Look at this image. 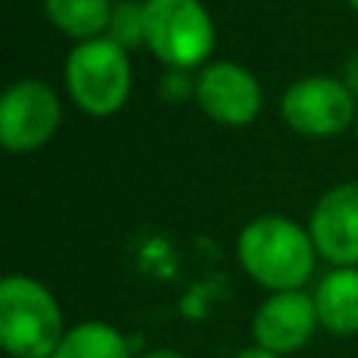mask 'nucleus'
I'll use <instances>...</instances> for the list:
<instances>
[{"instance_id": "nucleus-16", "label": "nucleus", "mask_w": 358, "mask_h": 358, "mask_svg": "<svg viewBox=\"0 0 358 358\" xmlns=\"http://www.w3.org/2000/svg\"><path fill=\"white\" fill-rule=\"evenodd\" d=\"M142 358H185V355H179L176 349H151V352H145Z\"/></svg>"}, {"instance_id": "nucleus-10", "label": "nucleus", "mask_w": 358, "mask_h": 358, "mask_svg": "<svg viewBox=\"0 0 358 358\" xmlns=\"http://www.w3.org/2000/svg\"><path fill=\"white\" fill-rule=\"evenodd\" d=\"M315 305L321 327L334 336L358 334V267H334L317 283Z\"/></svg>"}, {"instance_id": "nucleus-14", "label": "nucleus", "mask_w": 358, "mask_h": 358, "mask_svg": "<svg viewBox=\"0 0 358 358\" xmlns=\"http://www.w3.org/2000/svg\"><path fill=\"white\" fill-rule=\"evenodd\" d=\"M340 79L346 82V88L358 98V50L349 57L346 63H343V76H340Z\"/></svg>"}, {"instance_id": "nucleus-8", "label": "nucleus", "mask_w": 358, "mask_h": 358, "mask_svg": "<svg viewBox=\"0 0 358 358\" xmlns=\"http://www.w3.org/2000/svg\"><path fill=\"white\" fill-rule=\"evenodd\" d=\"M317 327L321 317H317L315 296H308L305 289L271 292L252 317L255 343L277 355H292L308 346Z\"/></svg>"}, {"instance_id": "nucleus-9", "label": "nucleus", "mask_w": 358, "mask_h": 358, "mask_svg": "<svg viewBox=\"0 0 358 358\" xmlns=\"http://www.w3.org/2000/svg\"><path fill=\"white\" fill-rule=\"evenodd\" d=\"M308 233L334 267H358V182H340L317 198Z\"/></svg>"}, {"instance_id": "nucleus-2", "label": "nucleus", "mask_w": 358, "mask_h": 358, "mask_svg": "<svg viewBox=\"0 0 358 358\" xmlns=\"http://www.w3.org/2000/svg\"><path fill=\"white\" fill-rule=\"evenodd\" d=\"M66 336L57 296L35 277L10 273L0 283V346L10 358H54Z\"/></svg>"}, {"instance_id": "nucleus-18", "label": "nucleus", "mask_w": 358, "mask_h": 358, "mask_svg": "<svg viewBox=\"0 0 358 358\" xmlns=\"http://www.w3.org/2000/svg\"><path fill=\"white\" fill-rule=\"evenodd\" d=\"M355 136H358V120H355Z\"/></svg>"}, {"instance_id": "nucleus-1", "label": "nucleus", "mask_w": 358, "mask_h": 358, "mask_svg": "<svg viewBox=\"0 0 358 358\" xmlns=\"http://www.w3.org/2000/svg\"><path fill=\"white\" fill-rule=\"evenodd\" d=\"M239 264L258 286L271 292L302 289L317 264V245L302 223L280 214L255 217L236 239Z\"/></svg>"}, {"instance_id": "nucleus-11", "label": "nucleus", "mask_w": 358, "mask_h": 358, "mask_svg": "<svg viewBox=\"0 0 358 358\" xmlns=\"http://www.w3.org/2000/svg\"><path fill=\"white\" fill-rule=\"evenodd\" d=\"M110 10L113 0H44V16L50 19V25L73 38L76 44L104 38L110 25Z\"/></svg>"}, {"instance_id": "nucleus-17", "label": "nucleus", "mask_w": 358, "mask_h": 358, "mask_svg": "<svg viewBox=\"0 0 358 358\" xmlns=\"http://www.w3.org/2000/svg\"><path fill=\"white\" fill-rule=\"evenodd\" d=\"M346 3H349V6H352V10H355V13H358V0H346Z\"/></svg>"}, {"instance_id": "nucleus-3", "label": "nucleus", "mask_w": 358, "mask_h": 358, "mask_svg": "<svg viewBox=\"0 0 358 358\" xmlns=\"http://www.w3.org/2000/svg\"><path fill=\"white\" fill-rule=\"evenodd\" d=\"M69 98L88 117H113L126 107L132 94V63L129 50L113 38L79 41L63 66Z\"/></svg>"}, {"instance_id": "nucleus-13", "label": "nucleus", "mask_w": 358, "mask_h": 358, "mask_svg": "<svg viewBox=\"0 0 358 358\" xmlns=\"http://www.w3.org/2000/svg\"><path fill=\"white\" fill-rule=\"evenodd\" d=\"M107 38L126 50H136L145 44V0H113Z\"/></svg>"}, {"instance_id": "nucleus-6", "label": "nucleus", "mask_w": 358, "mask_h": 358, "mask_svg": "<svg viewBox=\"0 0 358 358\" xmlns=\"http://www.w3.org/2000/svg\"><path fill=\"white\" fill-rule=\"evenodd\" d=\"M63 107L44 79H19L0 98V145L10 155H29L54 138Z\"/></svg>"}, {"instance_id": "nucleus-12", "label": "nucleus", "mask_w": 358, "mask_h": 358, "mask_svg": "<svg viewBox=\"0 0 358 358\" xmlns=\"http://www.w3.org/2000/svg\"><path fill=\"white\" fill-rule=\"evenodd\" d=\"M54 358H132L129 343L113 324L85 321L66 330Z\"/></svg>"}, {"instance_id": "nucleus-4", "label": "nucleus", "mask_w": 358, "mask_h": 358, "mask_svg": "<svg viewBox=\"0 0 358 358\" xmlns=\"http://www.w3.org/2000/svg\"><path fill=\"white\" fill-rule=\"evenodd\" d=\"M214 41V19L201 0H145V48L170 69L208 66Z\"/></svg>"}, {"instance_id": "nucleus-15", "label": "nucleus", "mask_w": 358, "mask_h": 358, "mask_svg": "<svg viewBox=\"0 0 358 358\" xmlns=\"http://www.w3.org/2000/svg\"><path fill=\"white\" fill-rule=\"evenodd\" d=\"M236 358H280L277 352H271V349H264V346H258V343H255V346H248V349H242L239 355Z\"/></svg>"}, {"instance_id": "nucleus-7", "label": "nucleus", "mask_w": 358, "mask_h": 358, "mask_svg": "<svg viewBox=\"0 0 358 358\" xmlns=\"http://www.w3.org/2000/svg\"><path fill=\"white\" fill-rule=\"evenodd\" d=\"M195 101L214 123L248 126L264 107V92L252 69L242 63L217 60L201 66V73L195 76Z\"/></svg>"}, {"instance_id": "nucleus-5", "label": "nucleus", "mask_w": 358, "mask_h": 358, "mask_svg": "<svg viewBox=\"0 0 358 358\" xmlns=\"http://www.w3.org/2000/svg\"><path fill=\"white\" fill-rule=\"evenodd\" d=\"M286 126L308 138L343 136L358 120V98L334 76H305L292 82L280 104Z\"/></svg>"}]
</instances>
